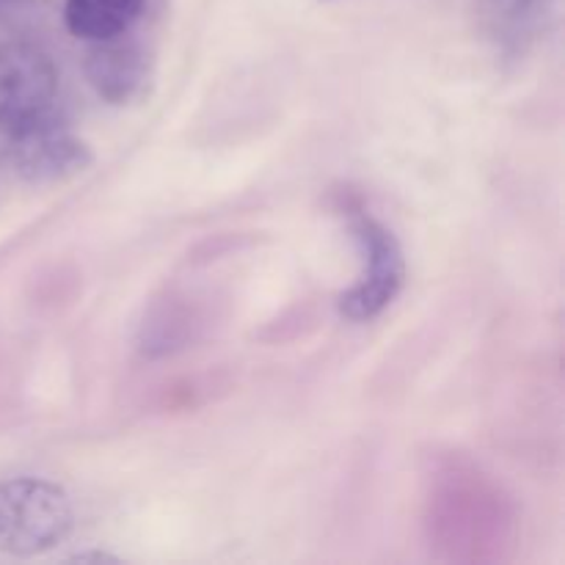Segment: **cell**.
<instances>
[{"label": "cell", "instance_id": "cell-1", "mask_svg": "<svg viewBox=\"0 0 565 565\" xmlns=\"http://www.w3.org/2000/svg\"><path fill=\"white\" fill-rule=\"evenodd\" d=\"M72 502L64 489L36 478L0 480V552L33 557L70 535Z\"/></svg>", "mask_w": 565, "mask_h": 565}, {"label": "cell", "instance_id": "cell-2", "mask_svg": "<svg viewBox=\"0 0 565 565\" xmlns=\"http://www.w3.org/2000/svg\"><path fill=\"white\" fill-rule=\"evenodd\" d=\"M353 241L362 254V274L342 292L337 307H340L342 318L364 323V320L379 318L403 290L406 257H403L397 237L370 215L353 218Z\"/></svg>", "mask_w": 565, "mask_h": 565}, {"label": "cell", "instance_id": "cell-3", "mask_svg": "<svg viewBox=\"0 0 565 565\" xmlns=\"http://www.w3.org/2000/svg\"><path fill=\"white\" fill-rule=\"evenodd\" d=\"M58 72L53 58L33 44L0 47V130L14 136L53 116Z\"/></svg>", "mask_w": 565, "mask_h": 565}, {"label": "cell", "instance_id": "cell-4", "mask_svg": "<svg viewBox=\"0 0 565 565\" xmlns=\"http://www.w3.org/2000/svg\"><path fill=\"white\" fill-rule=\"evenodd\" d=\"M11 138V163L22 180L33 185H55L83 174L94 154L81 138L66 130L55 116L25 127Z\"/></svg>", "mask_w": 565, "mask_h": 565}, {"label": "cell", "instance_id": "cell-5", "mask_svg": "<svg viewBox=\"0 0 565 565\" xmlns=\"http://www.w3.org/2000/svg\"><path fill=\"white\" fill-rule=\"evenodd\" d=\"M83 72L94 94L108 105L141 103L154 77L147 47L127 39V33L105 39V42H92L83 61Z\"/></svg>", "mask_w": 565, "mask_h": 565}, {"label": "cell", "instance_id": "cell-6", "mask_svg": "<svg viewBox=\"0 0 565 565\" xmlns=\"http://www.w3.org/2000/svg\"><path fill=\"white\" fill-rule=\"evenodd\" d=\"M555 0H478V28L500 50H524L546 33Z\"/></svg>", "mask_w": 565, "mask_h": 565}, {"label": "cell", "instance_id": "cell-7", "mask_svg": "<svg viewBox=\"0 0 565 565\" xmlns=\"http://www.w3.org/2000/svg\"><path fill=\"white\" fill-rule=\"evenodd\" d=\"M143 0H66V31L83 42H105L130 33L141 20Z\"/></svg>", "mask_w": 565, "mask_h": 565}, {"label": "cell", "instance_id": "cell-8", "mask_svg": "<svg viewBox=\"0 0 565 565\" xmlns=\"http://www.w3.org/2000/svg\"><path fill=\"white\" fill-rule=\"evenodd\" d=\"M0 3H6V0H0Z\"/></svg>", "mask_w": 565, "mask_h": 565}]
</instances>
